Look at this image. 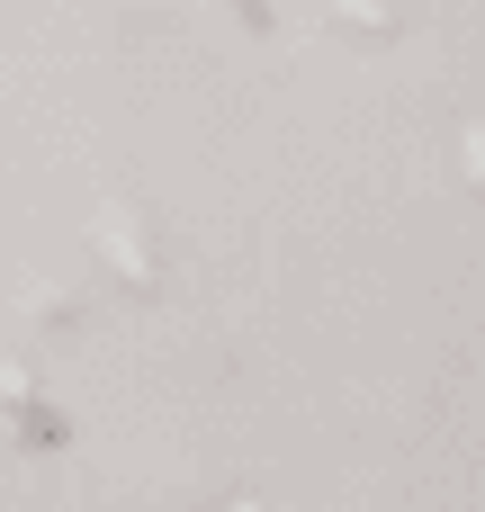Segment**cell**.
Wrapping results in <instances>:
<instances>
[{"mask_svg": "<svg viewBox=\"0 0 485 512\" xmlns=\"http://www.w3.org/2000/svg\"><path fill=\"white\" fill-rule=\"evenodd\" d=\"M234 9H243V18H252V27H270V0H234Z\"/></svg>", "mask_w": 485, "mask_h": 512, "instance_id": "cell-1", "label": "cell"}]
</instances>
